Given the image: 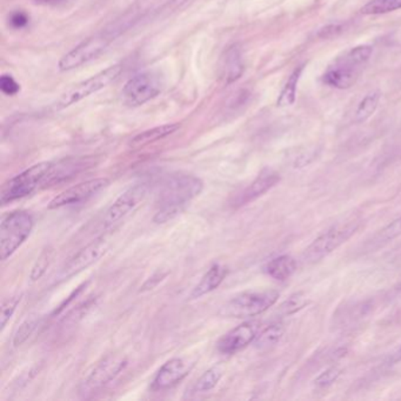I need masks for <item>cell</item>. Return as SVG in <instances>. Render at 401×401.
<instances>
[{
  "label": "cell",
  "mask_w": 401,
  "mask_h": 401,
  "mask_svg": "<svg viewBox=\"0 0 401 401\" xmlns=\"http://www.w3.org/2000/svg\"><path fill=\"white\" fill-rule=\"evenodd\" d=\"M204 188V183L192 174H173L164 181L157 200L153 222L165 224L176 218L197 198Z\"/></svg>",
  "instance_id": "cell-1"
},
{
  "label": "cell",
  "mask_w": 401,
  "mask_h": 401,
  "mask_svg": "<svg viewBox=\"0 0 401 401\" xmlns=\"http://www.w3.org/2000/svg\"><path fill=\"white\" fill-rule=\"evenodd\" d=\"M56 163L35 164L28 170L23 171L17 176L7 180L1 188L0 203L1 205L10 204L35 193V191L43 187H47L53 183Z\"/></svg>",
  "instance_id": "cell-2"
},
{
  "label": "cell",
  "mask_w": 401,
  "mask_h": 401,
  "mask_svg": "<svg viewBox=\"0 0 401 401\" xmlns=\"http://www.w3.org/2000/svg\"><path fill=\"white\" fill-rule=\"evenodd\" d=\"M373 53L370 45L353 47L339 57L322 76V81L329 86L346 90L356 84L363 66L366 65Z\"/></svg>",
  "instance_id": "cell-3"
},
{
  "label": "cell",
  "mask_w": 401,
  "mask_h": 401,
  "mask_svg": "<svg viewBox=\"0 0 401 401\" xmlns=\"http://www.w3.org/2000/svg\"><path fill=\"white\" fill-rule=\"evenodd\" d=\"M279 292L274 290H249L232 298L219 315L227 318H251L261 315L277 303Z\"/></svg>",
  "instance_id": "cell-4"
},
{
  "label": "cell",
  "mask_w": 401,
  "mask_h": 401,
  "mask_svg": "<svg viewBox=\"0 0 401 401\" xmlns=\"http://www.w3.org/2000/svg\"><path fill=\"white\" fill-rule=\"evenodd\" d=\"M35 220L28 212H11L0 224V253L1 260L9 259L31 235Z\"/></svg>",
  "instance_id": "cell-5"
},
{
  "label": "cell",
  "mask_w": 401,
  "mask_h": 401,
  "mask_svg": "<svg viewBox=\"0 0 401 401\" xmlns=\"http://www.w3.org/2000/svg\"><path fill=\"white\" fill-rule=\"evenodd\" d=\"M121 72H123V65L117 64V65L110 66L108 69L94 74L89 79L84 80L81 83L77 84L60 96L55 105V108L64 110L71 105L79 103L85 98L90 97L91 94H97L105 87H108L110 84L115 81Z\"/></svg>",
  "instance_id": "cell-6"
},
{
  "label": "cell",
  "mask_w": 401,
  "mask_h": 401,
  "mask_svg": "<svg viewBox=\"0 0 401 401\" xmlns=\"http://www.w3.org/2000/svg\"><path fill=\"white\" fill-rule=\"evenodd\" d=\"M359 227V222H346L345 225L334 226L333 229L319 235L307 249H305L303 260L306 264H315L345 244Z\"/></svg>",
  "instance_id": "cell-7"
},
{
  "label": "cell",
  "mask_w": 401,
  "mask_h": 401,
  "mask_svg": "<svg viewBox=\"0 0 401 401\" xmlns=\"http://www.w3.org/2000/svg\"><path fill=\"white\" fill-rule=\"evenodd\" d=\"M113 40L115 39L112 38L105 30L94 37L85 39L59 60V69L62 72H66L85 65L91 60L101 56Z\"/></svg>",
  "instance_id": "cell-8"
},
{
  "label": "cell",
  "mask_w": 401,
  "mask_h": 401,
  "mask_svg": "<svg viewBox=\"0 0 401 401\" xmlns=\"http://www.w3.org/2000/svg\"><path fill=\"white\" fill-rule=\"evenodd\" d=\"M163 87V77L159 73L147 71L139 73L125 84L123 97L130 106H142L159 96Z\"/></svg>",
  "instance_id": "cell-9"
},
{
  "label": "cell",
  "mask_w": 401,
  "mask_h": 401,
  "mask_svg": "<svg viewBox=\"0 0 401 401\" xmlns=\"http://www.w3.org/2000/svg\"><path fill=\"white\" fill-rule=\"evenodd\" d=\"M149 186L147 183H138L128 187L124 193L108 208L103 219V225L105 229H110L112 226L117 225L123 219L126 218L130 213L135 211L142 201L145 199Z\"/></svg>",
  "instance_id": "cell-10"
},
{
  "label": "cell",
  "mask_w": 401,
  "mask_h": 401,
  "mask_svg": "<svg viewBox=\"0 0 401 401\" xmlns=\"http://www.w3.org/2000/svg\"><path fill=\"white\" fill-rule=\"evenodd\" d=\"M108 242L104 237L96 239L94 242H90L89 245L85 246L83 249H80L79 252L74 254L67 263L64 265L60 273H59V279L60 281H66L73 276L83 272L86 270L87 267L97 263L98 260L101 259L108 251Z\"/></svg>",
  "instance_id": "cell-11"
},
{
  "label": "cell",
  "mask_w": 401,
  "mask_h": 401,
  "mask_svg": "<svg viewBox=\"0 0 401 401\" xmlns=\"http://www.w3.org/2000/svg\"><path fill=\"white\" fill-rule=\"evenodd\" d=\"M128 365V360L119 356V354H110L101 363H97L89 377L83 383L84 393L87 392L97 391L99 388H104L105 385L115 380L117 375L124 371Z\"/></svg>",
  "instance_id": "cell-12"
},
{
  "label": "cell",
  "mask_w": 401,
  "mask_h": 401,
  "mask_svg": "<svg viewBox=\"0 0 401 401\" xmlns=\"http://www.w3.org/2000/svg\"><path fill=\"white\" fill-rule=\"evenodd\" d=\"M108 183H110V180L108 178H96V179L87 180L84 183L74 185L58 194L56 198H53L52 200L50 201L49 208L53 210V208L81 204L84 201H87L94 197L101 190H104Z\"/></svg>",
  "instance_id": "cell-13"
},
{
  "label": "cell",
  "mask_w": 401,
  "mask_h": 401,
  "mask_svg": "<svg viewBox=\"0 0 401 401\" xmlns=\"http://www.w3.org/2000/svg\"><path fill=\"white\" fill-rule=\"evenodd\" d=\"M258 322H242L219 339L217 349L222 354H235L252 344L259 333Z\"/></svg>",
  "instance_id": "cell-14"
},
{
  "label": "cell",
  "mask_w": 401,
  "mask_h": 401,
  "mask_svg": "<svg viewBox=\"0 0 401 401\" xmlns=\"http://www.w3.org/2000/svg\"><path fill=\"white\" fill-rule=\"evenodd\" d=\"M193 363H188L183 358H173L164 363L157 372L151 388L153 391H167L179 384L188 375Z\"/></svg>",
  "instance_id": "cell-15"
},
{
  "label": "cell",
  "mask_w": 401,
  "mask_h": 401,
  "mask_svg": "<svg viewBox=\"0 0 401 401\" xmlns=\"http://www.w3.org/2000/svg\"><path fill=\"white\" fill-rule=\"evenodd\" d=\"M281 181V176L276 171L265 169L259 173V176L249 183V186L244 188L240 193L237 194L232 199L231 205L233 208H238L252 203L258 198L273 188Z\"/></svg>",
  "instance_id": "cell-16"
},
{
  "label": "cell",
  "mask_w": 401,
  "mask_h": 401,
  "mask_svg": "<svg viewBox=\"0 0 401 401\" xmlns=\"http://www.w3.org/2000/svg\"><path fill=\"white\" fill-rule=\"evenodd\" d=\"M245 69L242 60V49L238 44L230 46L222 56L220 64V78L226 85L233 84L240 79Z\"/></svg>",
  "instance_id": "cell-17"
},
{
  "label": "cell",
  "mask_w": 401,
  "mask_h": 401,
  "mask_svg": "<svg viewBox=\"0 0 401 401\" xmlns=\"http://www.w3.org/2000/svg\"><path fill=\"white\" fill-rule=\"evenodd\" d=\"M227 274V269L222 266L220 264H213L208 272L203 276L199 284L194 287L193 290L191 292L190 299H198L205 294L211 293L213 290H217Z\"/></svg>",
  "instance_id": "cell-18"
},
{
  "label": "cell",
  "mask_w": 401,
  "mask_h": 401,
  "mask_svg": "<svg viewBox=\"0 0 401 401\" xmlns=\"http://www.w3.org/2000/svg\"><path fill=\"white\" fill-rule=\"evenodd\" d=\"M297 271V263L290 256H281L274 258L266 264L265 272L274 281H285L290 279Z\"/></svg>",
  "instance_id": "cell-19"
},
{
  "label": "cell",
  "mask_w": 401,
  "mask_h": 401,
  "mask_svg": "<svg viewBox=\"0 0 401 401\" xmlns=\"http://www.w3.org/2000/svg\"><path fill=\"white\" fill-rule=\"evenodd\" d=\"M179 128L180 124H165L158 126V128H151V130L142 132L140 135H135V138L131 140V146L137 149V147L149 145V144L170 137L173 133H176Z\"/></svg>",
  "instance_id": "cell-20"
},
{
  "label": "cell",
  "mask_w": 401,
  "mask_h": 401,
  "mask_svg": "<svg viewBox=\"0 0 401 401\" xmlns=\"http://www.w3.org/2000/svg\"><path fill=\"white\" fill-rule=\"evenodd\" d=\"M305 65L298 66L297 69H294L293 72L290 73L288 77L285 86L283 87L279 97H278L277 106L279 108H287L294 104V101L297 99V89L299 80H300L301 74L304 72Z\"/></svg>",
  "instance_id": "cell-21"
},
{
  "label": "cell",
  "mask_w": 401,
  "mask_h": 401,
  "mask_svg": "<svg viewBox=\"0 0 401 401\" xmlns=\"http://www.w3.org/2000/svg\"><path fill=\"white\" fill-rule=\"evenodd\" d=\"M284 333V327L281 324L267 326L266 329L258 333V336L253 341V345L259 351H267L281 341Z\"/></svg>",
  "instance_id": "cell-22"
},
{
  "label": "cell",
  "mask_w": 401,
  "mask_h": 401,
  "mask_svg": "<svg viewBox=\"0 0 401 401\" xmlns=\"http://www.w3.org/2000/svg\"><path fill=\"white\" fill-rule=\"evenodd\" d=\"M381 101V92L379 90L372 91L367 94L361 99L354 115V121L358 124H361L363 121L368 120L372 115L377 111L379 103Z\"/></svg>",
  "instance_id": "cell-23"
},
{
  "label": "cell",
  "mask_w": 401,
  "mask_h": 401,
  "mask_svg": "<svg viewBox=\"0 0 401 401\" xmlns=\"http://www.w3.org/2000/svg\"><path fill=\"white\" fill-rule=\"evenodd\" d=\"M222 372L219 367H212L206 371L194 385L193 391L196 393H206L213 390L222 379Z\"/></svg>",
  "instance_id": "cell-24"
},
{
  "label": "cell",
  "mask_w": 401,
  "mask_h": 401,
  "mask_svg": "<svg viewBox=\"0 0 401 401\" xmlns=\"http://www.w3.org/2000/svg\"><path fill=\"white\" fill-rule=\"evenodd\" d=\"M401 9V0H371L361 7L363 14H384Z\"/></svg>",
  "instance_id": "cell-25"
},
{
  "label": "cell",
  "mask_w": 401,
  "mask_h": 401,
  "mask_svg": "<svg viewBox=\"0 0 401 401\" xmlns=\"http://www.w3.org/2000/svg\"><path fill=\"white\" fill-rule=\"evenodd\" d=\"M39 324H40V319L38 318H31L25 320L23 324H21L19 327H18L17 331L14 333L13 336V346L14 347H18V346H21L26 341V340L30 338V337L33 334L37 327H38Z\"/></svg>",
  "instance_id": "cell-26"
},
{
  "label": "cell",
  "mask_w": 401,
  "mask_h": 401,
  "mask_svg": "<svg viewBox=\"0 0 401 401\" xmlns=\"http://www.w3.org/2000/svg\"><path fill=\"white\" fill-rule=\"evenodd\" d=\"M308 299L304 292H298L290 295L287 300L281 306V312L283 315H290L297 313L307 305Z\"/></svg>",
  "instance_id": "cell-27"
},
{
  "label": "cell",
  "mask_w": 401,
  "mask_h": 401,
  "mask_svg": "<svg viewBox=\"0 0 401 401\" xmlns=\"http://www.w3.org/2000/svg\"><path fill=\"white\" fill-rule=\"evenodd\" d=\"M21 297L23 294H16V295H12V297L7 298L3 301V305H1V315H0V319H1V331L6 327L7 322H10V319L12 318L14 312L17 310L18 305L21 303Z\"/></svg>",
  "instance_id": "cell-28"
},
{
  "label": "cell",
  "mask_w": 401,
  "mask_h": 401,
  "mask_svg": "<svg viewBox=\"0 0 401 401\" xmlns=\"http://www.w3.org/2000/svg\"><path fill=\"white\" fill-rule=\"evenodd\" d=\"M401 235V217L395 219L391 224H388L380 233L377 235L375 242L383 244V242H391L393 239L398 238Z\"/></svg>",
  "instance_id": "cell-29"
},
{
  "label": "cell",
  "mask_w": 401,
  "mask_h": 401,
  "mask_svg": "<svg viewBox=\"0 0 401 401\" xmlns=\"http://www.w3.org/2000/svg\"><path fill=\"white\" fill-rule=\"evenodd\" d=\"M340 374H341V371H340L338 367H329V368L324 371V372L315 379V386L319 388H329V386L334 384V383L338 380Z\"/></svg>",
  "instance_id": "cell-30"
},
{
  "label": "cell",
  "mask_w": 401,
  "mask_h": 401,
  "mask_svg": "<svg viewBox=\"0 0 401 401\" xmlns=\"http://www.w3.org/2000/svg\"><path fill=\"white\" fill-rule=\"evenodd\" d=\"M50 261H51V251H44L38 260L35 261V266L32 267L31 274H30L32 281H38L42 278L43 274L45 273V271L47 270Z\"/></svg>",
  "instance_id": "cell-31"
},
{
  "label": "cell",
  "mask_w": 401,
  "mask_h": 401,
  "mask_svg": "<svg viewBox=\"0 0 401 401\" xmlns=\"http://www.w3.org/2000/svg\"><path fill=\"white\" fill-rule=\"evenodd\" d=\"M0 90L5 96H16L21 91V85L10 74H3L0 78Z\"/></svg>",
  "instance_id": "cell-32"
},
{
  "label": "cell",
  "mask_w": 401,
  "mask_h": 401,
  "mask_svg": "<svg viewBox=\"0 0 401 401\" xmlns=\"http://www.w3.org/2000/svg\"><path fill=\"white\" fill-rule=\"evenodd\" d=\"M10 24L13 28H24L28 24V16L23 11H16L10 16Z\"/></svg>",
  "instance_id": "cell-33"
},
{
  "label": "cell",
  "mask_w": 401,
  "mask_h": 401,
  "mask_svg": "<svg viewBox=\"0 0 401 401\" xmlns=\"http://www.w3.org/2000/svg\"><path fill=\"white\" fill-rule=\"evenodd\" d=\"M343 31V25L339 24H333L329 25V26H326L325 28H322L319 35L322 37V38H331V37H336L339 32Z\"/></svg>",
  "instance_id": "cell-34"
},
{
  "label": "cell",
  "mask_w": 401,
  "mask_h": 401,
  "mask_svg": "<svg viewBox=\"0 0 401 401\" xmlns=\"http://www.w3.org/2000/svg\"><path fill=\"white\" fill-rule=\"evenodd\" d=\"M167 273L162 274L160 272L154 274L152 278H149V281H152V284L147 285V286L142 287L140 292H144V290H152L153 287L157 286V284H159L160 281H163L164 278L166 277Z\"/></svg>",
  "instance_id": "cell-35"
},
{
  "label": "cell",
  "mask_w": 401,
  "mask_h": 401,
  "mask_svg": "<svg viewBox=\"0 0 401 401\" xmlns=\"http://www.w3.org/2000/svg\"><path fill=\"white\" fill-rule=\"evenodd\" d=\"M187 1H188V0H170V1H169V4H167V6H169V11H174L176 10V9H180V7L183 6V5H185Z\"/></svg>",
  "instance_id": "cell-36"
},
{
  "label": "cell",
  "mask_w": 401,
  "mask_h": 401,
  "mask_svg": "<svg viewBox=\"0 0 401 401\" xmlns=\"http://www.w3.org/2000/svg\"><path fill=\"white\" fill-rule=\"evenodd\" d=\"M37 3L42 4V5H50V6H55L59 4L64 3L66 0H35Z\"/></svg>",
  "instance_id": "cell-37"
},
{
  "label": "cell",
  "mask_w": 401,
  "mask_h": 401,
  "mask_svg": "<svg viewBox=\"0 0 401 401\" xmlns=\"http://www.w3.org/2000/svg\"><path fill=\"white\" fill-rule=\"evenodd\" d=\"M392 363H399L401 361V346L399 347L395 353H393V356L391 358Z\"/></svg>",
  "instance_id": "cell-38"
},
{
  "label": "cell",
  "mask_w": 401,
  "mask_h": 401,
  "mask_svg": "<svg viewBox=\"0 0 401 401\" xmlns=\"http://www.w3.org/2000/svg\"><path fill=\"white\" fill-rule=\"evenodd\" d=\"M398 288H399V290H401V281H400V284H399Z\"/></svg>",
  "instance_id": "cell-39"
}]
</instances>
